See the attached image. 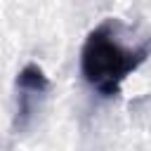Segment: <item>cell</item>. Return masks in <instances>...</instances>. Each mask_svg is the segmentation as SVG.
I'll list each match as a JSON object with an SVG mask.
<instances>
[{
	"instance_id": "1",
	"label": "cell",
	"mask_w": 151,
	"mask_h": 151,
	"mask_svg": "<svg viewBox=\"0 0 151 151\" xmlns=\"http://www.w3.org/2000/svg\"><path fill=\"white\" fill-rule=\"evenodd\" d=\"M118 31L120 24L116 19H106L87 33L80 50V73L101 97H118L123 80L137 71L151 52L149 40L139 47H130L120 40Z\"/></svg>"
},
{
	"instance_id": "2",
	"label": "cell",
	"mask_w": 151,
	"mask_h": 151,
	"mask_svg": "<svg viewBox=\"0 0 151 151\" xmlns=\"http://www.w3.org/2000/svg\"><path fill=\"white\" fill-rule=\"evenodd\" d=\"M17 116H14V127L24 130L38 113L42 99L50 92V78L38 64H26L17 73Z\"/></svg>"
}]
</instances>
